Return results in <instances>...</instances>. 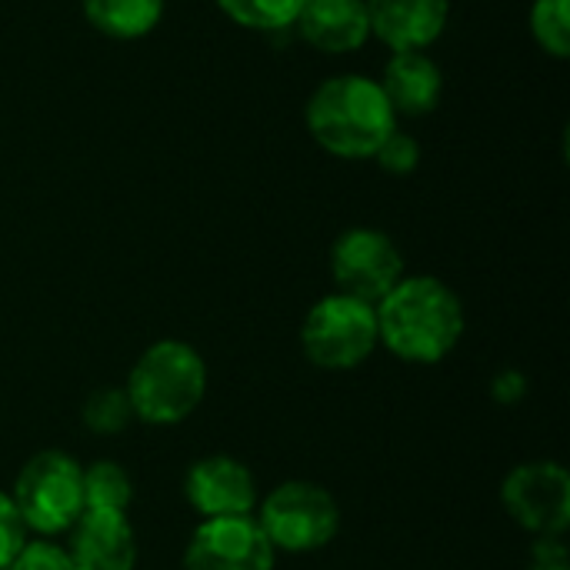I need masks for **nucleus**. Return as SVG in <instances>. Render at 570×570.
<instances>
[{"mask_svg": "<svg viewBox=\"0 0 570 570\" xmlns=\"http://www.w3.org/2000/svg\"><path fill=\"white\" fill-rule=\"evenodd\" d=\"M374 311L381 347L417 367L448 361L468 327L464 304L454 287L431 274H404L394 291L374 304Z\"/></svg>", "mask_w": 570, "mask_h": 570, "instance_id": "obj_1", "label": "nucleus"}, {"mask_svg": "<svg viewBox=\"0 0 570 570\" xmlns=\"http://www.w3.org/2000/svg\"><path fill=\"white\" fill-rule=\"evenodd\" d=\"M397 120L381 83L364 73L327 77L304 107L314 144L341 160H371L397 130Z\"/></svg>", "mask_w": 570, "mask_h": 570, "instance_id": "obj_2", "label": "nucleus"}, {"mask_svg": "<svg viewBox=\"0 0 570 570\" xmlns=\"http://www.w3.org/2000/svg\"><path fill=\"white\" fill-rule=\"evenodd\" d=\"M207 364L200 351L187 341H154L137 354L127 371L124 394L130 401L134 421L150 428H174L197 414L207 394Z\"/></svg>", "mask_w": 570, "mask_h": 570, "instance_id": "obj_3", "label": "nucleus"}, {"mask_svg": "<svg viewBox=\"0 0 570 570\" xmlns=\"http://www.w3.org/2000/svg\"><path fill=\"white\" fill-rule=\"evenodd\" d=\"M7 494L30 538H60L83 514V464L57 448L37 451Z\"/></svg>", "mask_w": 570, "mask_h": 570, "instance_id": "obj_4", "label": "nucleus"}, {"mask_svg": "<svg viewBox=\"0 0 570 570\" xmlns=\"http://www.w3.org/2000/svg\"><path fill=\"white\" fill-rule=\"evenodd\" d=\"M254 518L277 554H314L324 551L341 531V504L317 481H284L271 488Z\"/></svg>", "mask_w": 570, "mask_h": 570, "instance_id": "obj_5", "label": "nucleus"}, {"mask_svg": "<svg viewBox=\"0 0 570 570\" xmlns=\"http://www.w3.org/2000/svg\"><path fill=\"white\" fill-rule=\"evenodd\" d=\"M381 347L377 311L347 294H324L301 324V351L321 371H357Z\"/></svg>", "mask_w": 570, "mask_h": 570, "instance_id": "obj_6", "label": "nucleus"}, {"mask_svg": "<svg viewBox=\"0 0 570 570\" xmlns=\"http://www.w3.org/2000/svg\"><path fill=\"white\" fill-rule=\"evenodd\" d=\"M404 274L401 247L377 227H347L331 244V277L337 294L381 304Z\"/></svg>", "mask_w": 570, "mask_h": 570, "instance_id": "obj_7", "label": "nucleus"}, {"mask_svg": "<svg viewBox=\"0 0 570 570\" xmlns=\"http://www.w3.org/2000/svg\"><path fill=\"white\" fill-rule=\"evenodd\" d=\"M501 508L534 538H564L570 528V474L561 461H524L501 484Z\"/></svg>", "mask_w": 570, "mask_h": 570, "instance_id": "obj_8", "label": "nucleus"}, {"mask_svg": "<svg viewBox=\"0 0 570 570\" xmlns=\"http://www.w3.org/2000/svg\"><path fill=\"white\" fill-rule=\"evenodd\" d=\"M274 564L277 551L254 514L200 521L180 558L184 570H274Z\"/></svg>", "mask_w": 570, "mask_h": 570, "instance_id": "obj_9", "label": "nucleus"}, {"mask_svg": "<svg viewBox=\"0 0 570 570\" xmlns=\"http://www.w3.org/2000/svg\"><path fill=\"white\" fill-rule=\"evenodd\" d=\"M184 498L200 521L254 514L261 494L250 468L230 454H207L184 474Z\"/></svg>", "mask_w": 570, "mask_h": 570, "instance_id": "obj_10", "label": "nucleus"}, {"mask_svg": "<svg viewBox=\"0 0 570 570\" xmlns=\"http://www.w3.org/2000/svg\"><path fill=\"white\" fill-rule=\"evenodd\" d=\"M67 558L73 570H134L137 568V534L127 514L83 511L67 531Z\"/></svg>", "mask_w": 570, "mask_h": 570, "instance_id": "obj_11", "label": "nucleus"}, {"mask_svg": "<svg viewBox=\"0 0 570 570\" xmlns=\"http://www.w3.org/2000/svg\"><path fill=\"white\" fill-rule=\"evenodd\" d=\"M371 37L394 50H428L448 27L451 0H364Z\"/></svg>", "mask_w": 570, "mask_h": 570, "instance_id": "obj_12", "label": "nucleus"}, {"mask_svg": "<svg viewBox=\"0 0 570 570\" xmlns=\"http://www.w3.org/2000/svg\"><path fill=\"white\" fill-rule=\"evenodd\" d=\"M377 83L397 117H428L444 97V73L424 50H394Z\"/></svg>", "mask_w": 570, "mask_h": 570, "instance_id": "obj_13", "label": "nucleus"}, {"mask_svg": "<svg viewBox=\"0 0 570 570\" xmlns=\"http://www.w3.org/2000/svg\"><path fill=\"white\" fill-rule=\"evenodd\" d=\"M294 30L321 53H354L371 40L364 0H304Z\"/></svg>", "mask_w": 570, "mask_h": 570, "instance_id": "obj_14", "label": "nucleus"}, {"mask_svg": "<svg viewBox=\"0 0 570 570\" xmlns=\"http://www.w3.org/2000/svg\"><path fill=\"white\" fill-rule=\"evenodd\" d=\"M83 20L110 40H140L164 17V0H80Z\"/></svg>", "mask_w": 570, "mask_h": 570, "instance_id": "obj_15", "label": "nucleus"}, {"mask_svg": "<svg viewBox=\"0 0 570 570\" xmlns=\"http://www.w3.org/2000/svg\"><path fill=\"white\" fill-rule=\"evenodd\" d=\"M134 504V478L120 461L100 458L83 464V511L127 514Z\"/></svg>", "mask_w": 570, "mask_h": 570, "instance_id": "obj_16", "label": "nucleus"}, {"mask_svg": "<svg viewBox=\"0 0 570 570\" xmlns=\"http://www.w3.org/2000/svg\"><path fill=\"white\" fill-rule=\"evenodd\" d=\"M224 17H230L244 30L257 33H284L294 30L304 0H214Z\"/></svg>", "mask_w": 570, "mask_h": 570, "instance_id": "obj_17", "label": "nucleus"}, {"mask_svg": "<svg viewBox=\"0 0 570 570\" xmlns=\"http://www.w3.org/2000/svg\"><path fill=\"white\" fill-rule=\"evenodd\" d=\"M531 37L534 43L554 57L568 60L570 57V0H534L531 3Z\"/></svg>", "mask_w": 570, "mask_h": 570, "instance_id": "obj_18", "label": "nucleus"}, {"mask_svg": "<svg viewBox=\"0 0 570 570\" xmlns=\"http://www.w3.org/2000/svg\"><path fill=\"white\" fill-rule=\"evenodd\" d=\"M80 424L94 434H120L134 424L130 401L124 387H97L83 407H80Z\"/></svg>", "mask_w": 570, "mask_h": 570, "instance_id": "obj_19", "label": "nucleus"}, {"mask_svg": "<svg viewBox=\"0 0 570 570\" xmlns=\"http://www.w3.org/2000/svg\"><path fill=\"white\" fill-rule=\"evenodd\" d=\"M371 160H377L381 170H387V174H394V177H404V174H414V170H417V164H421V144H417L411 134H404V130L397 127V130L377 147V154H374Z\"/></svg>", "mask_w": 570, "mask_h": 570, "instance_id": "obj_20", "label": "nucleus"}, {"mask_svg": "<svg viewBox=\"0 0 570 570\" xmlns=\"http://www.w3.org/2000/svg\"><path fill=\"white\" fill-rule=\"evenodd\" d=\"M7 570H73L67 548L57 544V538H27V544L17 551Z\"/></svg>", "mask_w": 570, "mask_h": 570, "instance_id": "obj_21", "label": "nucleus"}, {"mask_svg": "<svg viewBox=\"0 0 570 570\" xmlns=\"http://www.w3.org/2000/svg\"><path fill=\"white\" fill-rule=\"evenodd\" d=\"M27 538L30 534H27V528H23L17 508H13L10 494L0 488V570L10 568V561L17 558V551L27 544Z\"/></svg>", "mask_w": 570, "mask_h": 570, "instance_id": "obj_22", "label": "nucleus"}, {"mask_svg": "<svg viewBox=\"0 0 570 570\" xmlns=\"http://www.w3.org/2000/svg\"><path fill=\"white\" fill-rule=\"evenodd\" d=\"M528 570H570V551L564 538H534L528 551Z\"/></svg>", "mask_w": 570, "mask_h": 570, "instance_id": "obj_23", "label": "nucleus"}, {"mask_svg": "<svg viewBox=\"0 0 570 570\" xmlns=\"http://www.w3.org/2000/svg\"><path fill=\"white\" fill-rule=\"evenodd\" d=\"M528 394V377L521 371H501L494 381H491V397L498 404H518L521 397Z\"/></svg>", "mask_w": 570, "mask_h": 570, "instance_id": "obj_24", "label": "nucleus"}]
</instances>
